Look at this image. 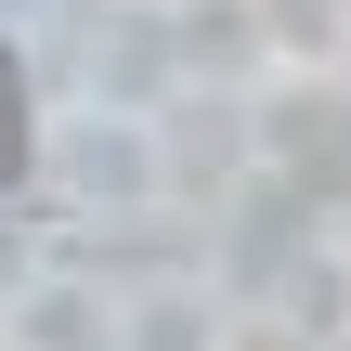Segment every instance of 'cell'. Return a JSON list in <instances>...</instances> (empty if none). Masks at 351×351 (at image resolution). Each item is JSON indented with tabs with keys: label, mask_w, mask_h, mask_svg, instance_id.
<instances>
[{
	"label": "cell",
	"mask_w": 351,
	"mask_h": 351,
	"mask_svg": "<svg viewBox=\"0 0 351 351\" xmlns=\"http://www.w3.org/2000/svg\"><path fill=\"white\" fill-rule=\"evenodd\" d=\"M26 169V78H13V52H0V182Z\"/></svg>",
	"instance_id": "cell-1"
}]
</instances>
